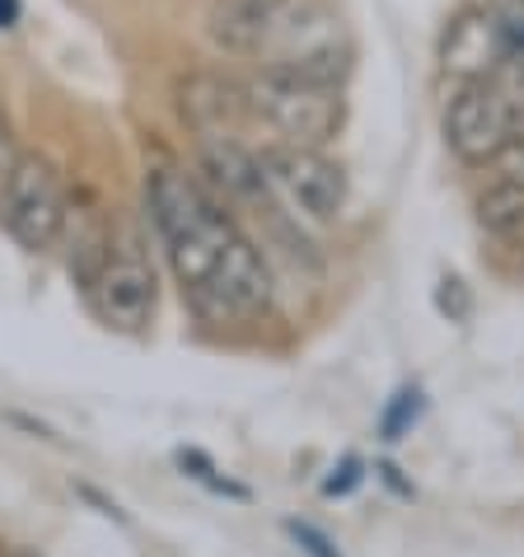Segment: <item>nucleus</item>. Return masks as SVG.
I'll return each instance as SVG.
<instances>
[{"label": "nucleus", "mask_w": 524, "mask_h": 557, "mask_svg": "<svg viewBox=\"0 0 524 557\" xmlns=\"http://www.w3.org/2000/svg\"><path fill=\"white\" fill-rule=\"evenodd\" d=\"M239 85H244L249 122L267 127L282 146L323 150L347 122L342 85L310 81V75H290V71H253L249 81H239Z\"/></svg>", "instance_id": "7ed1b4c3"}, {"label": "nucleus", "mask_w": 524, "mask_h": 557, "mask_svg": "<svg viewBox=\"0 0 524 557\" xmlns=\"http://www.w3.org/2000/svg\"><path fill=\"white\" fill-rule=\"evenodd\" d=\"M357 483H361V463L347 459V463H342V478H328V483H323V492H328V497H342V492H351Z\"/></svg>", "instance_id": "ddd939ff"}, {"label": "nucleus", "mask_w": 524, "mask_h": 557, "mask_svg": "<svg viewBox=\"0 0 524 557\" xmlns=\"http://www.w3.org/2000/svg\"><path fill=\"white\" fill-rule=\"evenodd\" d=\"M445 146L464 164H491L520 136L524 127V103L511 85L501 81H473L459 85L445 99Z\"/></svg>", "instance_id": "20e7f679"}, {"label": "nucleus", "mask_w": 524, "mask_h": 557, "mask_svg": "<svg viewBox=\"0 0 524 557\" xmlns=\"http://www.w3.org/2000/svg\"><path fill=\"white\" fill-rule=\"evenodd\" d=\"M258 164L267 174L272 193L310 225H337L347 211V169L328 160L323 150L314 146H262L258 150Z\"/></svg>", "instance_id": "423d86ee"}, {"label": "nucleus", "mask_w": 524, "mask_h": 557, "mask_svg": "<svg viewBox=\"0 0 524 557\" xmlns=\"http://www.w3.org/2000/svg\"><path fill=\"white\" fill-rule=\"evenodd\" d=\"M477 221L506 244H524V183L491 178L487 193L477 197Z\"/></svg>", "instance_id": "1a4fd4ad"}, {"label": "nucleus", "mask_w": 524, "mask_h": 557, "mask_svg": "<svg viewBox=\"0 0 524 557\" xmlns=\"http://www.w3.org/2000/svg\"><path fill=\"white\" fill-rule=\"evenodd\" d=\"M417 398H422L417 389H408V394H398V398H394V408L384 412V422H379L384 441H398V436H403V431H408L412 422H417V412H422Z\"/></svg>", "instance_id": "9d476101"}, {"label": "nucleus", "mask_w": 524, "mask_h": 557, "mask_svg": "<svg viewBox=\"0 0 524 557\" xmlns=\"http://www.w3.org/2000/svg\"><path fill=\"white\" fill-rule=\"evenodd\" d=\"M150 225L164 244L183 296L211 323H253L272 309V276L239 221L178 164L146 174Z\"/></svg>", "instance_id": "f257e3e1"}, {"label": "nucleus", "mask_w": 524, "mask_h": 557, "mask_svg": "<svg viewBox=\"0 0 524 557\" xmlns=\"http://www.w3.org/2000/svg\"><path fill=\"white\" fill-rule=\"evenodd\" d=\"M14 557H38V553H14Z\"/></svg>", "instance_id": "2eb2a0df"}, {"label": "nucleus", "mask_w": 524, "mask_h": 557, "mask_svg": "<svg viewBox=\"0 0 524 557\" xmlns=\"http://www.w3.org/2000/svg\"><path fill=\"white\" fill-rule=\"evenodd\" d=\"M20 0H0V28H14V24H20Z\"/></svg>", "instance_id": "4468645a"}, {"label": "nucleus", "mask_w": 524, "mask_h": 557, "mask_svg": "<svg viewBox=\"0 0 524 557\" xmlns=\"http://www.w3.org/2000/svg\"><path fill=\"white\" fill-rule=\"evenodd\" d=\"M85 296L113 333H146L150 323H155V305H160L155 272H150V262L132 249L108 253L103 268L85 282Z\"/></svg>", "instance_id": "0eeeda50"}, {"label": "nucleus", "mask_w": 524, "mask_h": 557, "mask_svg": "<svg viewBox=\"0 0 524 557\" xmlns=\"http://www.w3.org/2000/svg\"><path fill=\"white\" fill-rule=\"evenodd\" d=\"M71 193L61 183V169L38 150H20L10 178L0 183V221L28 253L57 249L61 225H66Z\"/></svg>", "instance_id": "39448f33"}, {"label": "nucleus", "mask_w": 524, "mask_h": 557, "mask_svg": "<svg viewBox=\"0 0 524 557\" xmlns=\"http://www.w3.org/2000/svg\"><path fill=\"white\" fill-rule=\"evenodd\" d=\"M14 160H20V141H14V127H10V117L0 113V183L10 178Z\"/></svg>", "instance_id": "f8f14e48"}, {"label": "nucleus", "mask_w": 524, "mask_h": 557, "mask_svg": "<svg viewBox=\"0 0 524 557\" xmlns=\"http://www.w3.org/2000/svg\"><path fill=\"white\" fill-rule=\"evenodd\" d=\"M511 66V38L491 5L459 10L440 38V71L454 75V85L473 81H501Z\"/></svg>", "instance_id": "6e6552de"}, {"label": "nucleus", "mask_w": 524, "mask_h": 557, "mask_svg": "<svg viewBox=\"0 0 524 557\" xmlns=\"http://www.w3.org/2000/svg\"><path fill=\"white\" fill-rule=\"evenodd\" d=\"M286 530H290V534H296V539H300V544H304V548H310L314 557H342V553H333V544H328V539H323V534L314 530V524H300V520H290V524H286Z\"/></svg>", "instance_id": "9b49d317"}, {"label": "nucleus", "mask_w": 524, "mask_h": 557, "mask_svg": "<svg viewBox=\"0 0 524 557\" xmlns=\"http://www.w3.org/2000/svg\"><path fill=\"white\" fill-rule=\"evenodd\" d=\"M207 34L225 57L342 85L357 61L347 14L333 0H215Z\"/></svg>", "instance_id": "f03ea898"}]
</instances>
